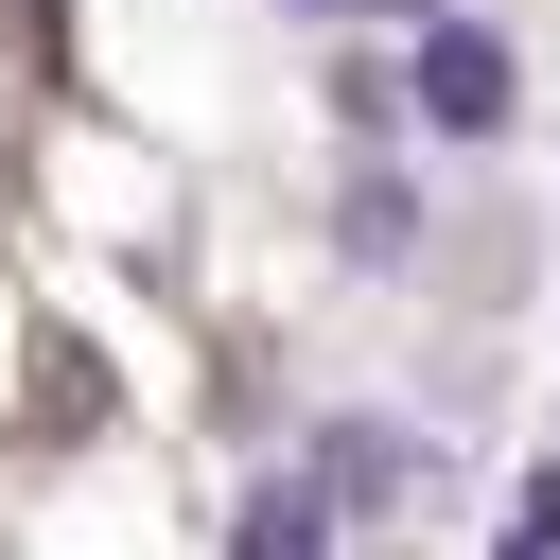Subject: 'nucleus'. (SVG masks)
<instances>
[{"label":"nucleus","instance_id":"nucleus-6","mask_svg":"<svg viewBox=\"0 0 560 560\" xmlns=\"http://www.w3.org/2000/svg\"><path fill=\"white\" fill-rule=\"evenodd\" d=\"M298 18H332V0H298Z\"/></svg>","mask_w":560,"mask_h":560},{"label":"nucleus","instance_id":"nucleus-4","mask_svg":"<svg viewBox=\"0 0 560 560\" xmlns=\"http://www.w3.org/2000/svg\"><path fill=\"white\" fill-rule=\"evenodd\" d=\"M490 560H560V472H525V508H508V542Z\"/></svg>","mask_w":560,"mask_h":560},{"label":"nucleus","instance_id":"nucleus-3","mask_svg":"<svg viewBox=\"0 0 560 560\" xmlns=\"http://www.w3.org/2000/svg\"><path fill=\"white\" fill-rule=\"evenodd\" d=\"M420 245V192L402 175H350V262H402Z\"/></svg>","mask_w":560,"mask_h":560},{"label":"nucleus","instance_id":"nucleus-5","mask_svg":"<svg viewBox=\"0 0 560 560\" xmlns=\"http://www.w3.org/2000/svg\"><path fill=\"white\" fill-rule=\"evenodd\" d=\"M385 18H402V35H420V18H455V0H385Z\"/></svg>","mask_w":560,"mask_h":560},{"label":"nucleus","instance_id":"nucleus-1","mask_svg":"<svg viewBox=\"0 0 560 560\" xmlns=\"http://www.w3.org/2000/svg\"><path fill=\"white\" fill-rule=\"evenodd\" d=\"M402 105H420L438 140H508L525 70H508V35H490V18H420V52H402Z\"/></svg>","mask_w":560,"mask_h":560},{"label":"nucleus","instance_id":"nucleus-2","mask_svg":"<svg viewBox=\"0 0 560 560\" xmlns=\"http://www.w3.org/2000/svg\"><path fill=\"white\" fill-rule=\"evenodd\" d=\"M228 560H332V490H315V472L245 490V542H228Z\"/></svg>","mask_w":560,"mask_h":560}]
</instances>
